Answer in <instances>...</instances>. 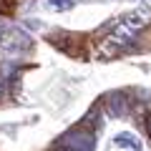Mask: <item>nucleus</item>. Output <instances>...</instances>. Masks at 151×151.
Segmentation results:
<instances>
[{
  "label": "nucleus",
  "mask_w": 151,
  "mask_h": 151,
  "mask_svg": "<svg viewBox=\"0 0 151 151\" xmlns=\"http://www.w3.org/2000/svg\"><path fill=\"white\" fill-rule=\"evenodd\" d=\"M149 23H151V10H149V8H146V5L134 8L131 13H126V15H124V20H121L119 25L108 33L106 40L98 43V53L106 55V58L116 55L121 48H126V45H129L131 40H134V38L149 25Z\"/></svg>",
  "instance_id": "obj_1"
},
{
  "label": "nucleus",
  "mask_w": 151,
  "mask_h": 151,
  "mask_svg": "<svg viewBox=\"0 0 151 151\" xmlns=\"http://www.w3.org/2000/svg\"><path fill=\"white\" fill-rule=\"evenodd\" d=\"M93 139L91 131L86 129H70L55 141V151H93Z\"/></svg>",
  "instance_id": "obj_2"
},
{
  "label": "nucleus",
  "mask_w": 151,
  "mask_h": 151,
  "mask_svg": "<svg viewBox=\"0 0 151 151\" xmlns=\"http://www.w3.org/2000/svg\"><path fill=\"white\" fill-rule=\"evenodd\" d=\"M0 48H5V50H25V48H30V35H28L25 30H20V28H15V25H10L8 23L5 25V30L0 33Z\"/></svg>",
  "instance_id": "obj_3"
},
{
  "label": "nucleus",
  "mask_w": 151,
  "mask_h": 151,
  "mask_svg": "<svg viewBox=\"0 0 151 151\" xmlns=\"http://www.w3.org/2000/svg\"><path fill=\"white\" fill-rule=\"evenodd\" d=\"M106 103H108V113H111V116H116V119H121V116H126V113H129V98H126L124 91L108 93Z\"/></svg>",
  "instance_id": "obj_4"
},
{
  "label": "nucleus",
  "mask_w": 151,
  "mask_h": 151,
  "mask_svg": "<svg viewBox=\"0 0 151 151\" xmlns=\"http://www.w3.org/2000/svg\"><path fill=\"white\" fill-rule=\"evenodd\" d=\"M116 144H126V146H131L134 151H141L139 141H136V139H134L131 134H119V136H116Z\"/></svg>",
  "instance_id": "obj_5"
},
{
  "label": "nucleus",
  "mask_w": 151,
  "mask_h": 151,
  "mask_svg": "<svg viewBox=\"0 0 151 151\" xmlns=\"http://www.w3.org/2000/svg\"><path fill=\"white\" fill-rule=\"evenodd\" d=\"M50 5H53L55 10H68L73 3H70V0H50Z\"/></svg>",
  "instance_id": "obj_6"
},
{
  "label": "nucleus",
  "mask_w": 151,
  "mask_h": 151,
  "mask_svg": "<svg viewBox=\"0 0 151 151\" xmlns=\"http://www.w3.org/2000/svg\"><path fill=\"white\" fill-rule=\"evenodd\" d=\"M146 131H149V139H151V111H149V119H146Z\"/></svg>",
  "instance_id": "obj_7"
},
{
  "label": "nucleus",
  "mask_w": 151,
  "mask_h": 151,
  "mask_svg": "<svg viewBox=\"0 0 151 151\" xmlns=\"http://www.w3.org/2000/svg\"><path fill=\"white\" fill-rule=\"evenodd\" d=\"M3 93H5V78L0 76V96H3Z\"/></svg>",
  "instance_id": "obj_8"
},
{
  "label": "nucleus",
  "mask_w": 151,
  "mask_h": 151,
  "mask_svg": "<svg viewBox=\"0 0 151 151\" xmlns=\"http://www.w3.org/2000/svg\"><path fill=\"white\" fill-rule=\"evenodd\" d=\"M5 25H8V20H3V18H0V33L5 30Z\"/></svg>",
  "instance_id": "obj_9"
}]
</instances>
